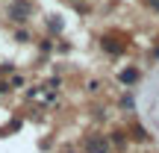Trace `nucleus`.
I'll return each instance as SVG.
<instances>
[{"instance_id":"6e6552de","label":"nucleus","mask_w":159,"mask_h":153,"mask_svg":"<svg viewBox=\"0 0 159 153\" xmlns=\"http://www.w3.org/2000/svg\"><path fill=\"white\" fill-rule=\"evenodd\" d=\"M153 56H156V59H159V47H156V50H153Z\"/></svg>"},{"instance_id":"423d86ee","label":"nucleus","mask_w":159,"mask_h":153,"mask_svg":"<svg viewBox=\"0 0 159 153\" xmlns=\"http://www.w3.org/2000/svg\"><path fill=\"white\" fill-rule=\"evenodd\" d=\"M136 138H142V142H144V138H148V130H144V127H136Z\"/></svg>"},{"instance_id":"39448f33","label":"nucleus","mask_w":159,"mask_h":153,"mask_svg":"<svg viewBox=\"0 0 159 153\" xmlns=\"http://www.w3.org/2000/svg\"><path fill=\"white\" fill-rule=\"evenodd\" d=\"M112 144H124V133H112Z\"/></svg>"},{"instance_id":"f257e3e1","label":"nucleus","mask_w":159,"mask_h":153,"mask_svg":"<svg viewBox=\"0 0 159 153\" xmlns=\"http://www.w3.org/2000/svg\"><path fill=\"white\" fill-rule=\"evenodd\" d=\"M6 15H9V21L24 24L30 15H33V3H30V0H12L9 9H6Z\"/></svg>"},{"instance_id":"f03ea898","label":"nucleus","mask_w":159,"mask_h":153,"mask_svg":"<svg viewBox=\"0 0 159 153\" xmlns=\"http://www.w3.org/2000/svg\"><path fill=\"white\" fill-rule=\"evenodd\" d=\"M85 153H109V138L106 136H89L85 138Z\"/></svg>"},{"instance_id":"7ed1b4c3","label":"nucleus","mask_w":159,"mask_h":153,"mask_svg":"<svg viewBox=\"0 0 159 153\" xmlns=\"http://www.w3.org/2000/svg\"><path fill=\"white\" fill-rule=\"evenodd\" d=\"M100 47H103L106 53H121V50H124V44H121V41H115V38H103Z\"/></svg>"},{"instance_id":"20e7f679","label":"nucleus","mask_w":159,"mask_h":153,"mask_svg":"<svg viewBox=\"0 0 159 153\" xmlns=\"http://www.w3.org/2000/svg\"><path fill=\"white\" fill-rule=\"evenodd\" d=\"M118 79H121L124 85H133V83L139 79V71H136V68H127V71H121V74H118Z\"/></svg>"},{"instance_id":"0eeeda50","label":"nucleus","mask_w":159,"mask_h":153,"mask_svg":"<svg viewBox=\"0 0 159 153\" xmlns=\"http://www.w3.org/2000/svg\"><path fill=\"white\" fill-rule=\"evenodd\" d=\"M148 6H150L153 12H159V0H148Z\"/></svg>"}]
</instances>
